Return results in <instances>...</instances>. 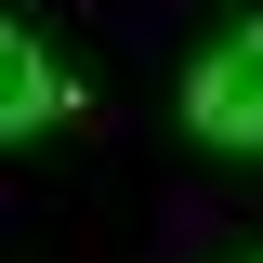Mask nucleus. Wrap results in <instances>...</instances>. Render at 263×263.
Instances as JSON below:
<instances>
[{
	"instance_id": "obj_1",
	"label": "nucleus",
	"mask_w": 263,
	"mask_h": 263,
	"mask_svg": "<svg viewBox=\"0 0 263 263\" xmlns=\"http://www.w3.org/2000/svg\"><path fill=\"white\" fill-rule=\"evenodd\" d=\"M184 132L224 145V158H263V13H237L184 79Z\"/></svg>"
},
{
	"instance_id": "obj_2",
	"label": "nucleus",
	"mask_w": 263,
	"mask_h": 263,
	"mask_svg": "<svg viewBox=\"0 0 263 263\" xmlns=\"http://www.w3.org/2000/svg\"><path fill=\"white\" fill-rule=\"evenodd\" d=\"M53 119H66V66L40 53L13 13H0V145H40Z\"/></svg>"
}]
</instances>
